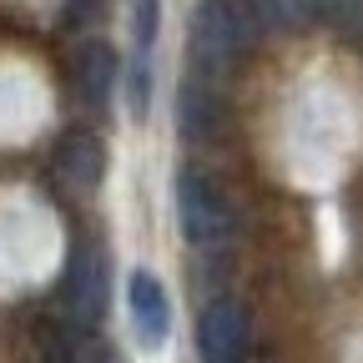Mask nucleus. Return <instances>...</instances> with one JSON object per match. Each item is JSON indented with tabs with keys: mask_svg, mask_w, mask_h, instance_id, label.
Returning a JSON list of instances; mask_svg holds the SVG:
<instances>
[{
	"mask_svg": "<svg viewBox=\"0 0 363 363\" xmlns=\"http://www.w3.org/2000/svg\"><path fill=\"white\" fill-rule=\"evenodd\" d=\"M257 40V21L238 0H197L192 11V71L197 76H222L233 71Z\"/></svg>",
	"mask_w": 363,
	"mask_h": 363,
	"instance_id": "nucleus-1",
	"label": "nucleus"
},
{
	"mask_svg": "<svg viewBox=\"0 0 363 363\" xmlns=\"http://www.w3.org/2000/svg\"><path fill=\"white\" fill-rule=\"evenodd\" d=\"M177 217H182L187 242H197V247H217L233 238V202L222 197L217 177H207L197 167L177 177Z\"/></svg>",
	"mask_w": 363,
	"mask_h": 363,
	"instance_id": "nucleus-2",
	"label": "nucleus"
},
{
	"mask_svg": "<svg viewBox=\"0 0 363 363\" xmlns=\"http://www.w3.org/2000/svg\"><path fill=\"white\" fill-rule=\"evenodd\" d=\"M66 318L81 328H96L106 313V252L96 242H81L66 262V283H61Z\"/></svg>",
	"mask_w": 363,
	"mask_h": 363,
	"instance_id": "nucleus-3",
	"label": "nucleus"
},
{
	"mask_svg": "<svg viewBox=\"0 0 363 363\" xmlns=\"http://www.w3.org/2000/svg\"><path fill=\"white\" fill-rule=\"evenodd\" d=\"M247 343H252V323L238 298H217L202 308V323H197L202 363H247Z\"/></svg>",
	"mask_w": 363,
	"mask_h": 363,
	"instance_id": "nucleus-4",
	"label": "nucleus"
},
{
	"mask_svg": "<svg viewBox=\"0 0 363 363\" xmlns=\"http://www.w3.org/2000/svg\"><path fill=\"white\" fill-rule=\"evenodd\" d=\"M222 111L227 106H222L217 81L187 71V81H182V91H177V126H182V136H187V142H207V136H217L222 131Z\"/></svg>",
	"mask_w": 363,
	"mask_h": 363,
	"instance_id": "nucleus-5",
	"label": "nucleus"
},
{
	"mask_svg": "<svg viewBox=\"0 0 363 363\" xmlns=\"http://www.w3.org/2000/svg\"><path fill=\"white\" fill-rule=\"evenodd\" d=\"M126 303H131V323H136V338H142L147 348L167 343V333H172V303H167V288L152 278L147 267H136V272H131Z\"/></svg>",
	"mask_w": 363,
	"mask_h": 363,
	"instance_id": "nucleus-6",
	"label": "nucleus"
},
{
	"mask_svg": "<svg viewBox=\"0 0 363 363\" xmlns=\"http://www.w3.org/2000/svg\"><path fill=\"white\" fill-rule=\"evenodd\" d=\"M56 172H61L66 187L91 192L106 177V147H101V136L96 131H66L61 142H56Z\"/></svg>",
	"mask_w": 363,
	"mask_h": 363,
	"instance_id": "nucleus-7",
	"label": "nucleus"
},
{
	"mask_svg": "<svg viewBox=\"0 0 363 363\" xmlns=\"http://www.w3.org/2000/svg\"><path fill=\"white\" fill-rule=\"evenodd\" d=\"M40 348H45V358L51 363H106L111 353L91 338V328H81V323H45L40 328Z\"/></svg>",
	"mask_w": 363,
	"mask_h": 363,
	"instance_id": "nucleus-8",
	"label": "nucleus"
},
{
	"mask_svg": "<svg viewBox=\"0 0 363 363\" xmlns=\"http://www.w3.org/2000/svg\"><path fill=\"white\" fill-rule=\"evenodd\" d=\"M76 86H81V96L91 106H106L111 101V91H116V51L101 40H91L86 51H81V71H76Z\"/></svg>",
	"mask_w": 363,
	"mask_h": 363,
	"instance_id": "nucleus-9",
	"label": "nucleus"
},
{
	"mask_svg": "<svg viewBox=\"0 0 363 363\" xmlns=\"http://www.w3.org/2000/svg\"><path fill=\"white\" fill-rule=\"evenodd\" d=\"M333 11V0H278V30H303L318 26Z\"/></svg>",
	"mask_w": 363,
	"mask_h": 363,
	"instance_id": "nucleus-10",
	"label": "nucleus"
},
{
	"mask_svg": "<svg viewBox=\"0 0 363 363\" xmlns=\"http://www.w3.org/2000/svg\"><path fill=\"white\" fill-rule=\"evenodd\" d=\"M157 21H162V0H136V6H131V35H136V61H147L152 40H157Z\"/></svg>",
	"mask_w": 363,
	"mask_h": 363,
	"instance_id": "nucleus-11",
	"label": "nucleus"
},
{
	"mask_svg": "<svg viewBox=\"0 0 363 363\" xmlns=\"http://www.w3.org/2000/svg\"><path fill=\"white\" fill-rule=\"evenodd\" d=\"M238 6L257 21V30H272V26H278V0H238Z\"/></svg>",
	"mask_w": 363,
	"mask_h": 363,
	"instance_id": "nucleus-12",
	"label": "nucleus"
},
{
	"mask_svg": "<svg viewBox=\"0 0 363 363\" xmlns=\"http://www.w3.org/2000/svg\"><path fill=\"white\" fill-rule=\"evenodd\" d=\"M91 11H96V0H71V21H86Z\"/></svg>",
	"mask_w": 363,
	"mask_h": 363,
	"instance_id": "nucleus-13",
	"label": "nucleus"
}]
</instances>
